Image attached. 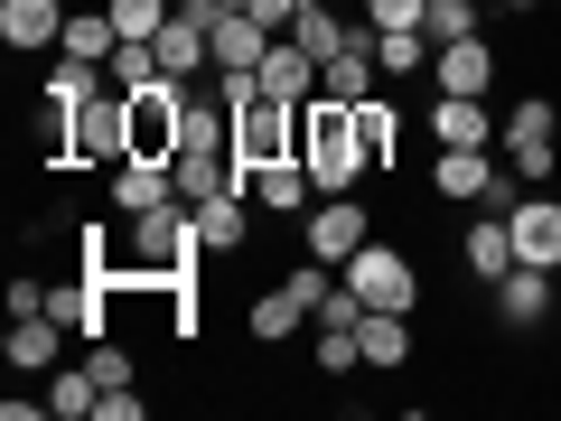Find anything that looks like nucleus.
<instances>
[{
	"label": "nucleus",
	"instance_id": "obj_1",
	"mask_svg": "<svg viewBox=\"0 0 561 421\" xmlns=\"http://www.w3.org/2000/svg\"><path fill=\"white\" fill-rule=\"evenodd\" d=\"M206 235H197V206L169 197L150 216H122V281H197Z\"/></svg>",
	"mask_w": 561,
	"mask_h": 421
},
{
	"label": "nucleus",
	"instance_id": "obj_2",
	"mask_svg": "<svg viewBox=\"0 0 561 421\" xmlns=\"http://www.w3.org/2000/svg\"><path fill=\"white\" fill-rule=\"evenodd\" d=\"M300 169H309L319 197H356V187L375 179V160L356 150V103H337V94L300 103Z\"/></svg>",
	"mask_w": 561,
	"mask_h": 421
},
{
	"label": "nucleus",
	"instance_id": "obj_3",
	"mask_svg": "<svg viewBox=\"0 0 561 421\" xmlns=\"http://www.w3.org/2000/svg\"><path fill=\"white\" fill-rule=\"evenodd\" d=\"M122 160H131V94L122 84H94L84 103H66L57 169H122Z\"/></svg>",
	"mask_w": 561,
	"mask_h": 421
},
{
	"label": "nucleus",
	"instance_id": "obj_4",
	"mask_svg": "<svg viewBox=\"0 0 561 421\" xmlns=\"http://www.w3.org/2000/svg\"><path fill=\"white\" fill-rule=\"evenodd\" d=\"M272 160H300V103L253 94V103H234V169H243V197H253V169H272Z\"/></svg>",
	"mask_w": 561,
	"mask_h": 421
},
{
	"label": "nucleus",
	"instance_id": "obj_5",
	"mask_svg": "<svg viewBox=\"0 0 561 421\" xmlns=\"http://www.w3.org/2000/svg\"><path fill=\"white\" fill-rule=\"evenodd\" d=\"M496 150H505V169H515L524 187H542V179H552V160H561V113L542 94H524L515 113L496 122Z\"/></svg>",
	"mask_w": 561,
	"mask_h": 421
},
{
	"label": "nucleus",
	"instance_id": "obj_6",
	"mask_svg": "<svg viewBox=\"0 0 561 421\" xmlns=\"http://www.w3.org/2000/svg\"><path fill=\"white\" fill-rule=\"evenodd\" d=\"M346 291H356L365 309H402V319H412V300H421V272L393 253V243H365V253L346 262Z\"/></svg>",
	"mask_w": 561,
	"mask_h": 421
},
{
	"label": "nucleus",
	"instance_id": "obj_7",
	"mask_svg": "<svg viewBox=\"0 0 561 421\" xmlns=\"http://www.w3.org/2000/svg\"><path fill=\"white\" fill-rule=\"evenodd\" d=\"M365 243H375V216H365L356 197H319V216H309V253L346 272V262H356Z\"/></svg>",
	"mask_w": 561,
	"mask_h": 421
},
{
	"label": "nucleus",
	"instance_id": "obj_8",
	"mask_svg": "<svg viewBox=\"0 0 561 421\" xmlns=\"http://www.w3.org/2000/svg\"><path fill=\"white\" fill-rule=\"evenodd\" d=\"M505 225H515V262H542V272H561V197L524 187V197L505 206Z\"/></svg>",
	"mask_w": 561,
	"mask_h": 421
},
{
	"label": "nucleus",
	"instance_id": "obj_9",
	"mask_svg": "<svg viewBox=\"0 0 561 421\" xmlns=\"http://www.w3.org/2000/svg\"><path fill=\"white\" fill-rule=\"evenodd\" d=\"M280 29H262L253 10H225V20H206V47H216V76H253L262 57H272Z\"/></svg>",
	"mask_w": 561,
	"mask_h": 421
},
{
	"label": "nucleus",
	"instance_id": "obj_10",
	"mask_svg": "<svg viewBox=\"0 0 561 421\" xmlns=\"http://www.w3.org/2000/svg\"><path fill=\"white\" fill-rule=\"evenodd\" d=\"M0 38L20 47V57H57L66 47V10L57 0H0Z\"/></svg>",
	"mask_w": 561,
	"mask_h": 421
},
{
	"label": "nucleus",
	"instance_id": "obj_11",
	"mask_svg": "<svg viewBox=\"0 0 561 421\" xmlns=\"http://www.w3.org/2000/svg\"><path fill=\"white\" fill-rule=\"evenodd\" d=\"M169 197H179V169L169 160H140L131 150V160L113 169V216H150V206H169Z\"/></svg>",
	"mask_w": 561,
	"mask_h": 421
},
{
	"label": "nucleus",
	"instance_id": "obj_12",
	"mask_svg": "<svg viewBox=\"0 0 561 421\" xmlns=\"http://www.w3.org/2000/svg\"><path fill=\"white\" fill-rule=\"evenodd\" d=\"M150 47H160V76H179V84H197L206 66H216V47H206V20H197V10H169V29H160Z\"/></svg>",
	"mask_w": 561,
	"mask_h": 421
},
{
	"label": "nucleus",
	"instance_id": "obj_13",
	"mask_svg": "<svg viewBox=\"0 0 561 421\" xmlns=\"http://www.w3.org/2000/svg\"><path fill=\"white\" fill-rule=\"evenodd\" d=\"M496 319L505 328H542L552 319V272H542V262H515V272L496 281Z\"/></svg>",
	"mask_w": 561,
	"mask_h": 421
},
{
	"label": "nucleus",
	"instance_id": "obj_14",
	"mask_svg": "<svg viewBox=\"0 0 561 421\" xmlns=\"http://www.w3.org/2000/svg\"><path fill=\"white\" fill-rule=\"evenodd\" d=\"M431 84H440V94H486V84H496V47L486 38H449L440 57H431Z\"/></svg>",
	"mask_w": 561,
	"mask_h": 421
},
{
	"label": "nucleus",
	"instance_id": "obj_15",
	"mask_svg": "<svg viewBox=\"0 0 561 421\" xmlns=\"http://www.w3.org/2000/svg\"><path fill=\"white\" fill-rule=\"evenodd\" d=\"M431 140H440V150H486V140H496V113H486L478 94H440L431 103Z\"/></svg>",
	"mask_w": 561,
	"mask_h": 421
},
{
	"label": "nucleus",
	"instance_id": "obj_16",
	"mask_svg": "<svg viewBox=\"0 0 561 421\" xmlns=\"http://www.w3.org/2000/svg\"><path fill=\"white\" fill-rule=\"evenodd\" d=\"M66 346V319H47V309H28V319H10V338H0V356L20 365V375H47Z\"/></svg>",
	"mask_w": 561,
	"mask_h": 421
},
{
	"label": "nucleus",
	"instance_id": "obj_17",
	"mask_svg": "<svg viewBox=\"0 0 561 421\" xmlns=\"http://www.w3.org/2000/svg\"><path fill=\"white\" fill-rule=\"evenodd\" d=\"M253 76H262V94H280V103H309V84H319V57H309L300 38H272V57H262Z\"/></svg>",
	"mask_w": 561,
	"mask_h": 421
},
{
	"label": "nucleus",
	"instance_id": "obj_18",
	"mask_svg": "<svg viewBox=\"0 0 561 421\" xmlns=\"http://www.w3.org/2000/svg\"><path fill=\"white\" fill-rule=\"evenodd\" d=\"M375 76H383V66H375V20H365V38L346 47V57H328V66H319V94L365 103V94H375Z\"/></svg>",
	"mask_w": 561,
	"mask_h": 421
},
{
	"label": "nucleus",
	"instance_id": "obj_19",
	"mask_svg": "<svg viewBox=\"0 0 561 421\" xmlns=\"http://www.w3.org/2000/svg\"><path fill=\"white\" fill-rule=\"evenodd\" d=\"M459 253H468V272H478V281H505V272H515V225H505L496 206H486V216L468 225V243H459Z\"/></svg>",
	"mask_w": 561,
	"mask_h": 421
},
{
	"label": "nucleus",
	"instance_id": "obj_20",
	"mask_svg": "<svg viewBox=\"0 0 561 421\" xmlns=\"http://www.w3.org/2000/svg\"><path fill=\"white\" fill-rule=\"evenodd\" d=\"M197 235H206V253H243V243H253V206H243V187H225V197L197 206Z\"/></svg>",
	"mask_w": 561,
	"mask_h": 421
},
{
	"label": "nucleus",
	"instance_id": "obj_21",
	"mask_svg": "<svg viewBox=\"0 0 561 421\" xmlns=\"http://www.w3.org/2000/svg\"><path fill=\"white\" fill-rule=\"evenodd\" d=\"M496 169H505V160H486V150H440V169H431V187H440V197H468V206H486V187H496Z\"/></svg>",
	"mask_w": 561,
	"mask_h": 421
},
{
	"label": "nucleus",
	"instance_id": "obj_22",
	"mask_svg": "<svg viewBox=\"0 0 561 421\" xmlns=\"http://www.w3.org/2000/svg\"><path fill=\"white\" fill-rule=\"evenodd\" d=\"M179 197L187 206H206V197H225V187H243V169H234V150H216V160H206V150H179Z\"/></svg>",
	"mask_w": 561,
	"mask_h": 421
},
{
	"label": "nucleus",
	"instance_id": "obj_23",
	"mask_svg": "<svg viewBox=\"0 0 561 421\" xmlns=\"http://www.w3.org/2000/svg\"><path fill=\"white\" fill-rule=\"evenodd\" d=\"M309 197H319V187H309V169H300V160H272V169H253V206H262V216H300Z\"/></svg>",
	"mask_w": 561,
	"mask_h": 421
},
{
	"label": "nucleus",
	"instance_id": "obj_24",
	"mask_svg": "<svg viewBox=\"0 0 561 421\" xmlns=\"http://www.w3.org/2000/svg\"><path fill=\"white\" fill-rule=\"evenodd\" d=\"M356 346H365V365H412V328H402V309H365V328H356Z\"/></svg>",
	"mask_w": 561,
	"mask_h": 421
},
{
	"label": "nucleus",
	"instance_id": "obj_25",
	"mask_svg": "<svg viewBox=\"0 0 561 421\" xmlns=\"http://www.w3.org/2000/svg\"><path fill=\"white\" fill-rule=\"evenodd\" d=\"M290 38H300L309 57L328 66V57H346V47L365 38V20H337V10H300V20H290Z\"/></svg>",
	"mask_w": 561,
	"mask_h": 421
},
{
	"label": "nucleus",
	"instance_id": "obj_26",
	"mask_svg": "<svg viewBox=\"0 0 561 421\" xmlns=\"http://www.w3.org/2000/svg\"><path fill=\"white\" fill-rule=\"evenodd\" d=\"M356 150H365L375 169H393V150H402V113H393L383 94H365V103H356Z\"/></svg>",
	"mask_w": 561,
	"mask_h": 421
},
{
	"label": "nucleus",
	"instance_id": "obj_27",
	"mask_svg": "<svg viewBox=\"0 0 561 421\" xmlns=\"http://www.w3.org/2000/svg\"><path fill=\"white\" fill-rule=\"evenodd\" d=\"M113 47H122L113 10H84V20H66V47H57V57H76V66H113Z\"/></svg>",
	"mask_w": 561,
	"mask_h": 421
},
{
	"label": "nucleus",
	"instance_id": "obj_28",
	"mask_svg": "<svg viewBox=\"0 0 561 421\" xmlns=\"http://www.w3.org/2000/svg\"><path fill=\"white\" fill-rule=\"evenodd\" d=\"M431 57H440V47L421 38V29H375V66L383 76H431Z\"/></svg>",
	"mask_w": 561,
	"mask_h": 421
},
{
	"label": "nucleus",
	"instance_id": "obj_29",
	"mask_svg": "<svg viewBox=\"0 0 561 421\" xmlns=\"http://www.w3.org/2000/svg\"><path fill=\"white\" fill-rule=\"evenodd\" d=\"M243 319H253V338H262V346H280V338H290V328L309 319V309H300V291H290V281H280V291H262V300L243 309Z\"/></svg>",
	"mask_w": 561,
	"mask_h": 421
},
{
	"label": "nucleus",
	"instance_id": "obj_30",
	"mask_svg": "<svg viewBox=\"0 0 561 421\" xmlns=\"http://www.w3.org/2000/svg\"><path fill=\"white\" fill-rule=\"evenodd\" d=\"M103 84H122V94L160 84V47H150V38H122V47H113V66H103Z\"/></svg>",
	"mask_w": 561,
	"mask_h": 421
},
{
	"label": "nucleus",
	"instance_id": "obj_31",
	"mask_svg": "<svg viewBox=\"0 0 561 421\" xmlns=\"http://www.w3.org/2000/svg\"><path fill=\"white\" fill-rule=\"evenodd\" d=\"M103 402V384H94V365H66L57 384H47V412H66V421H84Z\"/></svg>",
	"mask_w": 561,
	"mask_h": 421
},
{
	"label": "nucleus",
	"instance_id": "obj_32",
	"mask_svg": "<svg viewBox=\"0 0 561 421\" xmlns=\"http://www.w3.org/2000/svg\"><path fill=\"white\" fill-rule=\"evenodd\" d=\"M421 38H431V47L478 38V0H431V10H421Z\"/></svg>",
	"mask_w": 561,
	"mask_h": 421
},
{
	"label": "nucleus",
	"instance_id": "obj_33",
	"mask_svg": "<svg viewBox=\"0 0 561 421\" xmlns=\"http://www.w3.org/2000/svg\"><path fill=\"white\" fill-rule=\"evenodd\" d=\"M103 10H113V29H122V38H160L179 0H103Z\"/></svg>",
	"mask_w": 561,
	"mask_h": 421
},
{
	"label": "nucleus",
	"instance_id": "obj_34",
	"mask_svg": "<svg viewBox=\"0 0 561 421\" xmlns=\"http://www.w3.org/2000/svg\"><path fill=\"white\" fill-rule=\"evenodd\" d=\"M84 94H94V66H76V57L47 66V103H57V113H66V103H84Z\"/></svg>",
	"mask_w": 561,
	"mask_h": 421
},
{
	"label": "nucleus",
	"instance_id": "obj_35",
	"mask_svg": "<svg viewBox=\"0 0 561 421\" xmlns=\"http://www.w3.org/2000/svg\"><path fill=\"white\" fill-rule=\"evenodd\" d=\"M356 365H365L356 328H319V375H356Z\"/></svg>",
	"mask_w": 561,
	"mask_h": 421
},
{
	"label": "nucleus",
	"instance_id": "obj_36",
	"mask_svg": "<svg viewBox=\"0 0 561 421\" xmlns=\"http://www.w3.org/2000/svg\"><path fill=\"white\" fill-rule=\"evenodd\" d=\"M84 365H94L103 394H113V384H131V346H113V338H94V356H84Z\"/></svg>",
	"mask_w": 561,
	"mask_h": 421
},
{
	"label": "nucleus",
	"instance_id": "obj_37",
	"mask_svg": "<svg viewBox=\"0 0 561 421\" xmlns=\"http://www.w3.org/2000/svg\"><path fill=\"white\" fill-rule=\"evenodd\" d=\"M421 10H431V0H365V20H375V29H421Z\"/></svg>",
	"mask_w": 561,
	"mask_h": 421
},
{
	"label": "nucleus",
	"instance_id": "obj_38",
	"mask_svg": "<svg viewBox=\"0 0 561 421\" xmlns=\"http://www.w3.org/2000/svg\"><path fill=\"white\" fill-rule=\"evenodd\" d=\"M243 10H253L262 29H280V38H290V20H300V0H243Z\"/></svg>",
	"mask_w": 561,
	"mask_h": 421
},
{
	"label": "nucleus",
	"instance_id": "obj_39",
	"mask_svg": "<svg viewBox=\"0 0 561 421\" xmlns=\"http://www.w3.org/2000/svg\"><path fill=\"white\" fill-rule=\"evenodd\" d=\"M94 421H140V394H131V384H113V394L94 402Z\"/></svg>",
	"mask_w": 561,
	"mask_h": 421
},
{
	"label": "nucleus",
	"instance_id": "obj_40",
	"mask_svg": "<svg viewBox=\"0 0 561 421\" xmlns=\"http://www.w3.org/2000/svg\"><path fill=\"white\" fill-rule=\"evenodd\" d=\"M28 309H47V281L20 272V281H10V319H28Z\"/></svg>",
	"mask_w": 561,
	"mask_h": 421
},
{
	"label": "nucleus",
	"instance_id": "obj_41",
	"mask_svg": "<svg viewBox=\"0 0 561 421\" xmlns=\"http://www.w3.org/2000/svg\"><path fill=\"white\" fill-rule=\"evenodd\" d=\"M505 10H542V0H505Z\"/></svg>",
	"mask_w": 561,
	"mask_h": 421
},
{
	"label": "nucleus",
	"instance_id": "obj_42",
	"mask_svg": "<svg viewBox=\"0 0 561 421\" xmlns=\"http://www.w3.org/2000/svg\"><path fill=\"white\" fill-rule=\"evenodd\" d=\"M300 10H337V0H300Z\"/></svg>",
	"mask_w": 561,
	"mask_h": 421
},
{
	"label": "nucleus",
	"instance_id": "obj_43",
	"mask_svg": "<svg viewBox=\"0 0 561 421\" xmlns=\"http://www.w3.org/2000/svg\"><path fill=\"white\" fill-rule=\"evenodd\" d=\"M552 10H561V0H552Z\"/></svg>",
	"mask_w": 561,
	"mask_h": 421
}]
</instances>
